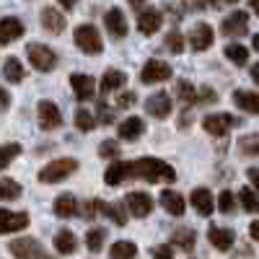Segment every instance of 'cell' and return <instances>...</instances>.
Here are the masks:
<instances>
[{"label": "cell", "mask_w": 259, "mask_h": 259, "mask_svg": "<svg viewBox=\"0 0 259 259\" xmlns=\"http://www.w3.org/2000/svg\"><path fill=\"white\" fill-rule=\"evenodd\" d=\"M124 179H143L150 184H158V182H174L177 179V171L174 166H168L161 158H138V161H112L104 171V182L109 187L122 184Z\"/></svg>", "instance_id": "cell-1"}, {"label": "cell", "mask_w": 259, "mask_h": 259, "mask_svg": "<svg viewBox=\"0 0 259 259\" xmlns=\"http://www.w3.org/2000/svg\"><path fill=\"white\" fill-rule=\"evenodd\" d=\"M73 171H78V161L75 158H55L50 161L45 168L39 171V182L41 184H57V182H65Z\"/></svg>", "instance_id": "cell-2"}, {"label": "cell", "mask_w": 259, "mask_h": 259, "mask_svg": "<svg viewBox=\"0 0 259 259\" xmlns=\"http://www.w3.org/2000/svg\"><path fill=\"white\" fill-rule=\"evenodd\" d=\"M73 39H75V47H78L83 55H101V50H104L101 34L96 31L94 24H80V26H75Z\"/></svg>", "instance_id": "cell-3"}, {"label": "cell", "mask_w": 259, "mask_h": 259, "mask_svg": "<svg viewBox=\"0 0 259 259\" xmlns=\"http://www.w3.org/2000/svg\"><path fill=\"white\" fill-rule=\"evenodd\" d=\"M26 57H29V62L34 65L39 73H50V70L57 68V55H55V50H50L47 45H39V41H34V45L26 47Z\"/></svg>", "instance_id": "cell-4"}, {"label": "cell", "mask_w": 259, "mask_h": 259, "mask_svg": "<svg viewBox=\"0 0 259 259\" xmlns=\"http://www.w3.org/2000/svg\"><path fill=\"white\" fill-rule=\"evenodd\" d=\"M241 119H236L233 114L228 112H218V114H207L202 119V127H205V133L212 135V138H226L231 133V127H239Z\"/></svg>", "instance_id": "cell-5"}, {"label": "cell", "mask_w": 259, "mask_h": 259, "mask_svg": "<svg viewBox=\"0 0 259 259\" xmlns=\"http://www.w3.org/2000/svg\"><path fill=\"white\" fill-rule=\"evenodd\" d=\"M171 75H174V70H171L168 62H163V60H148V62L143 65L140 80H143L145 85H150V83H163V80H168Z\"/></svg>", "instance_id": "cell-6"}, {"label": "cell", "mask_w": 259, "mask_h": 259, "mask_svg": "<svg viewBox=\"0 0 259 259\" xmlns=\"http://www.w3.org/2000/svg\"><path fill=\"white\" fill-rule=\"evenodd\" d=\"M124 205H127L133 218H148V215L153 212V197L145 192H130L124 197Z\"/></svg>", "instance_id": "cell-7"}, {"label": "cell", "mask_w": 259, "mask_h": 259, "mask_svg": "<svg viewBox=\"0 0 259 259\" xmlns=\"http://www.w3.org/2000/svg\"><path fill=\"white\" fill-rule=\"evenodd\" d=\"M36 114H39V124L41 130H57L62 124V114H60V106L50 99H41L36 106Z\"/></svg>", "instance_id": "cell-8"}, {"label": "cell", "mask_w": 259, "mask_h": 259, "mask_svg": "<svg viewBox=\"0 0 259 259\" xmlns=\"http://www.w3.org/2000/svg\"><path fill=\"white\" fill-rule=\"evenodd\" d=\"M249 31V13L244 11H233L223 18L221 24V34L223 36H244Z\"/></svg>", "instance_id": "cell-9"}, {"label": "cell", "mask_w": 259, "mask_h": 259, "mask_svg": "<svg viewBox=\"0 0 259 259\" xmlns=\"http://www.w3.org/2000/svg\"><path fill=\"white\" fill-rule=\"evenodd\" d=\"M26 226H29V212H16L8 207H0V236L24 231Z\"/></svg>", "instance_id": "cell-10"}, {"label": "cell", "mask_w": 259, "mask_h": 259, "mask_svg": "<svg viewBox=\"0 0 259 259\" xmlns=\"http://www.w3.org/2000/svg\"><path fill=\"white\" fill-rule=\"evenodd\" d=\"M161 26H163V13L161 11L150 8V6H145L143 11H138V29H140V34L153 36Z\"/></svg>", "instance_id": "cell-11"}, {"label": "cell", "mask_w": 259, "mask_h": 259, "mask_svg": "<svg viewBox=\"0 0 259 259\" xmlns=\"http://www.w3.org/2000/svg\"><path fill=\"white\" fill-rule=\"evenodd\" d=\"M212 41H215V31L210 24H194V29L189 31V47L194 52H205L212 47Z\"/></svg>", "instance_id": "cell-12"}, {"label": "cell", "mask_w": 259, "mask_h": 259, "mask_svg": "<svg viewBox=\"0 0 259 259\" xmlns=\"http://www.w3.org/2000/svg\"><path fill=\"white\" fill-rule=\"evenodd\" d=\"M171 106H174V101H171V96L166 91H158L153 96H148L145 101V112L150 117H156V119H166L171 114Z\"/></svg>", "instance_id": "cell-13"}, {"label": "cell", "mask_w": 259, "mask_h": 259, "mask_svg": "<svg viewBox=\"0 0 259 259\" xmlns=\"http://www.w3.org/2000/svg\"><path fill=\"white\" fill-rule=\"evenodd\" d=\"M11 254L21 256V259H26V256H39L41 259V256H47V249L34 239H16V241H11Z\"/></svg>", "instance_id": "cell-14"}, {"label": "cell", "mask_w": 259, "mask_h": 259, "mask_svg": "<svg viewBox=\"0 0 259 259\" xmlns=\"http://www.w3.org/2000/svg\"><path fill=\"white\" fill-rule=\"evenodd\" d=\"M70 85H73L78 101H89V99H94V94H96L94 78L85 75V73H73V75H70Z\"/></svg>", "instance_id": "cell-15"}, {"label": "cell", "mask_w": 259, "mask_h": 259, "mask_svg": "<svg viewBox=\"0 0 259 259\" xmlns=\"http://www.w3.org/2000/svg\"><path fill=\"white\" fill-rule=\"evenodd\" d=\"M104 26H106V31H109L114 39L127 36V18H124L122 8H112V11H106V13H104Z\"/></svg>", "instance_id": "cell-16"}, {"label": "cell", "mask_w": 259, "mask_h": 259, "mask_svg": "<svg viewBox=\"0 0 259 259\" xmlns=\"http://www.w3.org/2000/svg\"><path fill=\"white\" fill-rule=\"evenodd\" d=\"M39 21H41V26H45L50 34H62L65 26H68V21H65V13H60L57 8H41L39 13Z\"/></svg>", "instance_id": "cell-17"}, {"label": "cell", "mask_w": 259, "mask_h": 259, "mask_svg": "<svg viewBox=\"0 0 259 259\" xmlns=\"http://www.w3.org/2000/svg\"><path fill=\"white\" fill-rule=\"evenodd\" d=\"M21 34H24V24L16 16L0 18V45H13L16 39H21Z\"/></svg>", "instance_id": "cell-18"}, {"label": "cell", "mask_w": 259, "mask_h": 259, "mask_svg": "<svg viewBox=\"0 0 259 259\" xmlns=\"http://www.w3.org/2000/svg\"><path fill=\"white\" fill-rule=\"evenodd\" d=\"M207 241L218 249V251H228L236 241V233L231 228H221V226H210L207 228Z\"/></svg>", "instance_id": "cell-19"}, {"label": "cell", "mask_w": 259, "mask_h": 259, "mask_svg": "<svg viewBox=\"0 0 259 259\" xmlns=\"http://www.w3.org/2000/svg\"><path fill=\"white\" fill-rule=\"evenodd\" d=\"M143 133H145V124H143V119H140V117H127V119L119 124V130H117V135H119L122 140H127V143L140 140V138H143Z\"/></svg>", "instance_id": "cell-20"}, {"label": "cell", "mask_w": 259, "mask_h": 259, "mask_svg": "<svg viewBox=\"0 0 259 259\" xmlns=\"http://www.w3.org/2000/svg\"><path fill=\"white\" fill-rule=\"evenodd\" d=\"M189 202H192V207L197 210L200 215H210V212L215 210V200H212L210 189H205V187L192 189V197H189Z\"/></svg>", "instance_id": "cell-21"}, {"label": "cell", "mask_w": 259, "mask_h": 259, "mask_svg": "<svg viewBox=\"0 0 259 259\" xmlns=\"http://www.w3.org/2000/svg\"><path fill=\"white\" fill-rule=\"evenodd\" d=\"M158 202L163 205V210H166L168 215H184V207H187L184 197H182L179 192H174V189H163L161 197H158Z\"/></svg>", "instance_id": "cell-22"}, {"label": "cell", "mask_w": 259, "mask_h": 259, "mask_svg": "<svg viewBox=\"0 0 259 259\" xmlns=\"http://www.w3.org/2000/svg\"><path fill=\"white\" fill-rule=\"evenodd\" d=\"M233 104L249 114H259V94L256 91H246V89L233 91Z\"/></svg>", "instance_id": "cell-23"}, {"label": "cell", "mask_w": 259, "mask_h": 259, "mask_svg": "<svg viewBox=\"0 0 259 259\" xmlns=\"http://www.w3.org/2000/svg\"><path fill=\"white\" fill-rule=\"evenodd\" d=\"M171 244L189 254V251H194V244H197V233H194L192 228H177L174 233H171Z\"/></svg>", "instance_id": "cell-24"}, {"label": "cell", "mask_w": 259, "mask_h": 259, "mask_svg": "<svg viewBox=\"0 0 259 259\" xmlns=\"http://www.w3.org/2000/svg\"><path fill=\"white\" fill-rule=\"evenodd\" d=\"M174 96L182 101V104H200V91L194 89L189 80H177L174 83Z\"/></svg>", "instance_id": "cell-25"}, {"label": "cell", "mask_w": 259, "mask_h": 259, "mask_svg": "<svg viewBox=\"0 0 259 259\" xmlns=\"http://www.w3.org/2000/svg\"><path fill=\"white\" fill-rule=\"evenodd\" d=\"M75 249H78L75 233H73L70 228L57 231V236H55V251H57V254H73Z\"/></svg>", "instance_id": "cell-26"}, {"label": "cell", "mask_w": 259, "mask_h": 259, "mask_svg": "<svg viewBox=\"0 0 259 259\" xmlns=\"http://www.w3.org/2000/svg\"><path fill=\"white\" fill-rule=\"evenodd\" d=\"M127 83V75L122 73V70H106L104 73V78H101V94H114V91H119L122 85Z\"/></svg>", "instance_id": "cell-27"}, {"label": "cell", "mask_w": 259, "mask_h": 259, "mask_svg": "<svg viewBox=\"0 0 259 259\" xmlns=\"http://www.w3.org/2000/svg\"><path fill=\"white\" fill-rule=\"evenodd\" d=\"M78 212V202H75V197L73 194H60V197L55 200V215H60V218H70V215H75Z\"/></svg>", "instance_id": "cell-28"}, {"label": "cell", "mask_w": 259, "mask_h": 259, "mask_svg": "<svg viewBox=\"0 0 259 259\" xmlns=\"http://www.w3.org/2000/svg\"><path fill=\"white\" fill-rule=\"evenodd\" d=\"M24 75H26L24 65H21L16 57H8L6 65H3V78L11 80V83H21V80H24Z\"/></svg>", "instance_id": "cell-29"}, {"label": "cell", "mask_w": 259, "mask_h": 259, "mask_svg": "<svg viewBox=\"0 0 259 259\" xmlns=\"http://www.w3.org/2000/svg\"><path fill=\"white\" fill-rule=\"evenodd\" d=\"M104 241H106L104 228H89V233H85V246H89L91 254H99L104 249Z\"/></svg>", "instance_id": "cell-30"}, {"label": "cell", "mask_w": 259, "mask_h": 259, "mask_svg": "<svg viewBox=\"0 0 259 259\" xmlns=\"http://www.w3.org/2000/svg\"><path fill=\"white\" fill-rule=\"evenodd\" d=\"M104 212L109 215V218H112L117 226H127V221H130V210H127V205H124V202L104 205Z\"/></svg>", "instance_id": "cell-31"}, {"label": "cell", "mask_w": 259, "mask_h": 259, "mask_svg": "<svg viewBox=\"0 0 259 259\" xmlns=\"http://www.w3.org/2000/svg\"><path fill=\"white\" fill-rule=\"evenodd\" d=\"M239 200H241V207L246 212H259V192L251 189V187H244L239 192Z\"/></svg>", "instance_id": "cell-32"}, {"label": "cell", "mask_w": 259, "mask_h": 259, "mask_svg": "<svg viewBox=\"0 0 259 259\" xmlns=\"http://www.w3.org/2000/svg\"><path fill=\"white\" fill-rule=\"evenodd\" d=\"M21 156V145L18 143H6V145H0V171L8 168L13 163V158Z\"/></svg>", "instance_id": "cell-33"}, {"label": "cell", "mask_w": 259, "mask_h": 259, "mask_svg": "<svg viewBox=\"0 0 259 259\" xmlns=\"http://www.w3.org/2000/svg\"><path fill=\"white\" fill-rule=\"evenodd\" d=\"M239 153L244 158H256L259 156V138L256 135H244L239 140Z\"/></svg>", "instance_id": "cell-34"}, {"label": "cell", "mask_w": 259, "mask_h": 259, "mask_svg": "<svg viewBox=\"0 0 259 259\" xmlns=\"http://www.w3.org/2000/svg\"><path fill=\"white\" fill-rule=\"evenodd\" d=\"M226 57L233 62V65H246L249 62V50L244 45H228L226 47Z\"/></svg>", "instance_id": "cell-35"}, {"label": "cell", "mask_w": 259, "mask_h": 259, "mask_svg": "<svg viewBox=\"0 0 259 259\" xmlns=\"http://www.w3.org/2000/svg\"><path fill=\"white\" fill-rule=\"evenodd\" d=\"M21 197V184L13 179H0V200H18Z\"/></svg>", "instance_id": "cell-36"}, {"label": "cell", "mask_w": 259, "mask_h": 259, "mask_svg": "<svg viewBox=\"0 0 259 259\" xmlns=\"http://www.w3.org/2000/svg\"><path fill=\"white\" fill-rule=\"evenodd\" d=\"M96 114H91L89 109H78L75 112V127L80 130V133H91V130L96 127Z\"/></svg>", "instance_id": "cell-37"}, {"label": "cell", "mask_w": 259, "mask_h": 259, "mask_svg": "<svg viewBox=\"0 0 259 259\" xmlns=\"http://www.w3.org/2000/svg\"><path fill=\"white\" fill-rule=\"evenodd\" d=\"M135 254H138V246L133 241H117V244H112V256H117V259L135 256Z\"/></svg>", "instance_id": "cell-38"}, {"label": "cell", "mask_w": 259, "mask_h": 259, "mask_svg": "<svg viewBox=\"0 0 259 259\" xmlns=\"http://www.w3.org/2000/svg\"><path fill=\"white\" fill-rule=\"evenodd\" d=\"M99 156L106 158V161H117V158H119V143H114V140H104V143L99 145Z\"/></svg>", "instance_id": "cell-39"}, {"label": "cell", "mask_w": 259, "mask_h": 259, "mask_svg": "<svg viewBox=\"0 0 259 259\" xmlns=\"http://www.w3.org/2000/svg\"><path fill=\"white\" fill-rule=\"evenodd\" d=\"M218 210L226 212V215H231V212L236 210V197H233V192L223 189V192L218 194Z\"/></svg>", "instance_id": "cell-40"}, {"label": "cell", "mask_w": 259, "mask_h": 259, "mask_svg": "<svg viewBox=\"0 0 259 259\" xmlns=\"http://www.w3.org/2000/svg\"><path fill=\"white\" fill-rule=\"evenodd\" d=\"M80 212H83V218H85V221H94L99 212H104V202H101L99 197H96V200H89V202L83 205Z\"/></svg>", "instance_id": "cell-41"}, {"label": "cell", "mask_w": 259, "mask_h": 259, "mask_svg": "<svg viewBox=\"0 0 259 259\" xmlns=\"http://www.w3.org/2000/svg\"><path fill=\"white\" fill-rule=\"evenodd\" d=\"M166 47L174 52V55H182V52H184V36H182L179 31H171V34L166 36Z\"/></svg>", "instance_id": "cell-42"}, {"label": "cell", "mask_w": 259, "mask_h": 259, "mask_svg": "<svg viewBox=\"0 0 259 259\" xmlns=\"http://www.w3.org/2000/svg\"><path fill=\"white\" fill-rule=\"evenodd\" d=\"M96 117H99L101 124H112L114 122V114L109 112V106H106L104 101H99V106H96Z\"/></svg>", "instance_id": "cell-43"}, {"label": "cell", "mask_w": 259, "mask_h": 259, "mask_svg": "<svg viewBox=\"0 0 259 259\" xmlns=\"http://www.w3.org/2000/svg\"><path fill=\"white\" fill-rule=\"evenodd\" d=\"M135 101H138V96L133 91H122L119 99H117V106L119 109H130V106H135Z\"/></svg>", "instance_id": "cell-44"}, {"label": "cell", "mask_w": 259, "mask_h": 259, "mask_svg": "<svg viewBox=\"0 0 259 259\" xmlns=\"http://www.w3.org/2000/svg\"><path fill=\"white\" fill-rule=\"evenodd\" d=\"M212 101H218V96H215V91L212 89H200V104H212Z\"/></svg>", "instance_id": "cell-45"}, {"label": "cell", "mask_w": 259, "mask_h": 259, "mask_svg": "<svg viewBox=\"0 0 259 259\" xmlns=\"http://www.w3.org/2000/svg\"><path fill=\"white\" fill-rule=\"evenodd\" d=\"M150 254H153V256H174V244H171V246H153V249H150Z\"/></svg>", "instance_id": "cell-46"}, {"label": "cell", "mask_w": 259, "mask_h": 259, "mask_svg": "<svg viewBox=\"0 0 259 259\" xmlns=\"http://www.w3.org/2000/svg\"><path fill=\"white\" fill-rule=\"evenodd\" d=\"M246 177H249V182H251V187L259 192V166H251L249 171H246Z\"/></svg>", "instance_id": "cell-47"}, {"label": "cell", "mask_w": 259, "mask_h": 259, "mask_svg": "<svg viewBox=\"0 0 259 259\" xmlns=\"http://www.w3.org/2000/svg\"><path fill=\"white\" fill-rule=\"evenodd\" d=\"M210 8H226V6H236L239 0H205Z\"/></svg>", "instance_id": "cell-48"}, {"label": "cell", "mask_w": 259, "mask_h": 259, "mask_svg": "<svg viewBox=\"0 0 259 259\" xmlns=\"http://www.w3.org/2000/svg\"><path fill=\"white\" fill-rule=\"evenodd\" d=\"M8 106H11V96H8V91H6V89H0V112L8 109Z\"/></svg>", "instance_id": "cell-49"}, {"label": "cell", "mask_w": 259, "mask_h": 259, "mask_svg": "<svg viewBox=\"0 0 259 259\" xmlns=\"http://www.w3.org/2000/svg\"><path fill=\"white\" fill-rule=\"evenodd\" d=\"M249 236H251V239L259 244V221H254V223L249 226Z\"/></svg>", "instance_id": "cell-50"}, {"label": "cell", "mask_w": 259, "mask_h": 259, "mask_svg": "<svg viewBox=\"0 0 259 259\" xmlns=\"http://www.w3.org/2000/svg\"><path fill=\"white\" fill-rule=\"evenodd\" d=\"M57 3H60L65 11H70V8H75V6H78V0H57Z\"/></svg>", "instance_id": "cell-51"}, {"label": "cell", "mask_w": 259, "mask_h": 259, "mask_svg": "<svg viewBox=\"0 0 259 259\" xmlns=\"http://www.w3.org/2000/svg\"><path fill=\"white\" fill-rule=\"evenodd\" d=\"M130 6H133V11H143L145 8V0H130Z\"/></svg>", "instance_id": "cell-52"}, {"label": "cell", "mask_w": 259, "mask_h": 259, "mask_svg": "<svg viewBox=\"0 0 259 259\" xmlns=\"http://www.w3.org/2000/svg\"><path fill=\"white\" fill-rule=\"evenodd\" d=\"M251 80H254V83L259 85V62H256L254 68H251Z\"/></svg>", "instance_id": "cell-53"}, {"label": "cell", "mask_w": 259, "mask_h": 259, "mask_svg": "<svg viewBox=\"0 0 259 259\" xmlns=\"http://www.w3.org/2000/svg\"><path fill=\"white\" fill-rule=\"evenodd\" d=\"M189 124V112H182V119H179V127H187Z\"/></svg>", "instance_id": "cell-54"}, {"label": "cell", "mask_w": 259, "mask_h": 259, "mask_svg": "<svg viewBox=\"0 0 259 259\" xmlns=\"http://www.w3.org/2000/svg\"><path fill=\"white\" fill-rule=\"evenodd\" d=\"M249 8H251V11L259 16V0H249Z\"/></svg>", "instance_id": "cell-55"}, {"label": "cell", "mask_w": 259, "mask_h": 259, "mask_svg": "<svg viewBox=\"0 0 259 259\" xmlns=\"http://www.w3.org/2000/svg\"><path fill=\"white\" fill-rule=\"evenodd\" d=\"M251 45H254V50L259 52V34H254V36H251Z\"/></svg>", "instance_id": "cell-56"}]
</instances>
